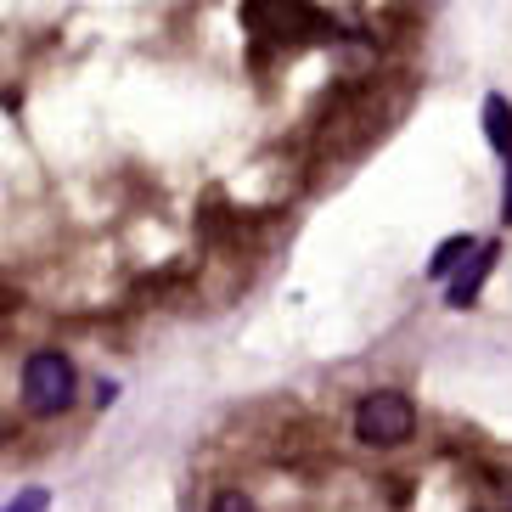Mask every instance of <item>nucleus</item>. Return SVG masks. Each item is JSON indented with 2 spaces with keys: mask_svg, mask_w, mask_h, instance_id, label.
<instances>
[{
  "mask_svg": "<svg viewBox=\"0 0 512 512\" xmlns=\"http://www.w3.org/2000/svg\"><path fill=\"white\" fill-rule=\"evenodd\" d=\"M411 428H417V411H411L406 394H366L361 411H355V434L366 439V445H377V451H389V445H406Z\"/></svg>",
  "mask_w": 512,
  "mask_h": 512,
  "instance_id": "nucleus-1",
  "label": "nucleus"
},
{
  "mask_svg": "<svg viewBox=\"0 0 512 512\" xmlns=\"http://www.w3.org/2000/svg\"><path fill=\"white\" fill-rule=\"evenodd\" d=\"M23 400H29V411H40V417H57V411H68V400H74V366L62 361V355H34L29 366H23Z\"/></svg>",
  "mask_w": 512,
  "mask_h": 512,
  "instance_id": "nucleus-2",
  "label": "nucleus"
},
{
  "mask_svg": "<svg viewBox=\"0 0 512 512\" xmlns=\"http://www.w3.org/2000/svg\"><path fill=\"white\" fill-rule=\"evenodd\" d=\"M496 259H501V248H496V242H479V248H473V265H467V271L456 276L451 287H445V304H451V310H467V304L479 299L484 276L496 271Z\"/></svg>",
  "mask_w": 512,
  "mask_h": 512,
  "instance_id": "nucleus-3",
  "label": "nucleus"
},
{
  "mask_svg": "<svg viewBox=\"0 0 512 512\" xmlns=\"http://www.w3.org/2000/svg\"><path fill=\"white\" fill-rule=\"evenodd\" d=\"M484 136H490V147L512 164V107H507V96H490V102H484Z\"/></svg>",
  "mask_w": 512,
  "mask_h": 512,
  "instance_id": "nucleus-4",
  "label": "nucleus"
},
{
  "mask_svg": "<svg viewBox=\"0 0 512 512\" xmlns=\"http://www.w3.org/2000/svg\"><path fill=\"white\" fill-rule=\"evenodd\" d=\"M473 254V237H451V242H439L434 248V259H428V276L434 282H445V276H456V265Z\"/></svg>",
  "mask_w": 512,
  "mask_h": 512,
  "instance_id": "nucleus-5",
  "label": "nucleus"
},
{
  "mask_svg": "<svg viewBox=\"0 0 512 512\" xmlns=\"http://www.w3.org/2000/svg\"><path fill=\"white\" fill-rule=\"evenodd\" d=\"M46 507H51V490H40V484H34V490H23V496H12V501H6L0 512H46Z\"/></svg>",
  "mask_w": 512,
  "mask_h": 512,
  "instance_id": "nucleus-6",
  "label": "nucleus"
},
{
  "mask_svg": "<svg viewBox=\"0 0 512 512\" xmlns=\"http://www.w3.org/2000/svg\"><path fill=\"white\" fill-rule=\"evenodd\" d=\"M209 512H254V501L242 496V490H220V496H214V507Z\"/></svg>",
  "mask_w": 512,
  "mask_h": 512,
  "instance_id": "nucleus-7",
  "label": "nucleus"
},
{
  "mask_svg": "<svg viewBox=\"0 0 512 512\" xmlns=\"http://www.w3.org/2000/svg\"><path fill=\"white\" fill-rule=\"evenodd\" d=\"M501 220L512 226V175H507V203H501Z\"/></svg>",
  "mask_w": 512,
  "mask_h": 512,
  "instance_id": "nucleus-8",
  "label": "nucleus"
}]
</instances>
